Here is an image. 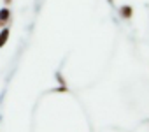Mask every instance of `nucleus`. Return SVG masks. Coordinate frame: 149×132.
Masks as SVG:
<instances>
[{"label":"nucleus","instance_id":"f257e3e1","mask_svg":"<svg viewBox=\"0 0 149 132\" xmlns=\"http://www.w3.org/2000/svg\"><path fill=\"white\" fill-rule=\"evenodd\" d=\"M11 20V11L7 9V7H4V9H0V27H6V23Z\"/></svg>","mask_w":149,"mask_h":132},{"label":"nucleus","instance_id":"f03ea898","mask_svg":"<svg viewBox=\"0 0 149 132\" xmlns=\"http://www.w3.org/2000/svg\"><path fill=\"white\" fill-rule=\"evenodd\" d=\"M9 35H11V30H9V28H2V32H0V48L6 46V42H7Z\"/></svg>","mask_w":149,"mask_h":132},{"label":"nucleus","instance_id":"7ed1b4c3","mask_svg":"<svg viewBox=\"0 0 149 132\" xmlns=\"http://www.w3.org/2000/svg\"><path fill=\"white\" fill-rule=\"evenodd\" d=\"M119 13H121V16H123V18H126V20H128V18H132V14H133V9H132L130 6H123V7L119 9Z\"/></svg>","mask_w":149,"mask_h":132},{"label":"nucleus","instance_id":"20e7f679","mask_svg":"<svg viewBox=\"0 0 149 132\" xmlns=\"http://www.w3.org/2000/svg\"><path fill=\"white\" fill-rule=\"evenodd\" d=\"M4 2H6V4H11V2H13V0H4Z\"/></svg>","mask_w":149,"mask_h":132}]
</instances>
